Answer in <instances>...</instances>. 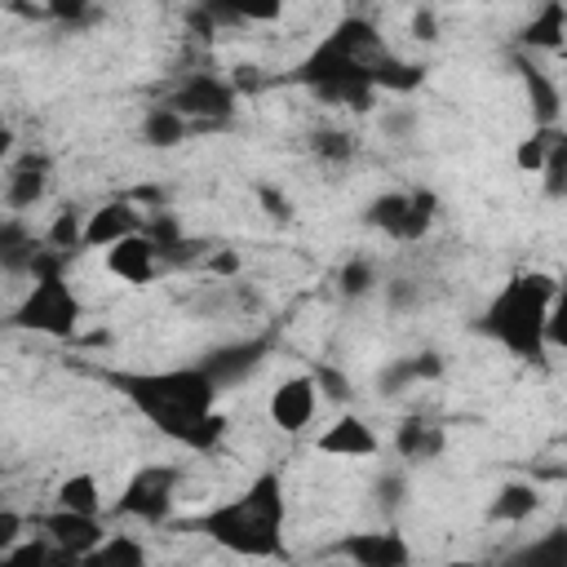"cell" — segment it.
<instances>
[{
	"label": "cell",
	"instance_id": "obj_1",
	"mask_svg": "<svg viewBox=\"0 0 567 567\" xmlns=\"http://www.w3.org/2000/svg\"><path fill=\"white\" fill-rule=\"evenodd\" d=\"M97 377L128 399L164 439L182 443L186 452H217L226 439V416L217 412L221 390L199 363L186 368H97Z\"/></svg>",
	"mask_w": 567,
	"mask_h": 567
},
{
	"label": "cell",
	"instance_id": "obj_2",
	"mask_svg": "<svg viewBox=\"0 0 567 567\" xmlns=\"http://www.w3.org/2000/svg\"><path fill=\"white\" fill-rule=\"evenodd\" d=\"M385 40L381 31L363 18V13H346L297 66H292V84H301L315 102L323 106H341L354 115H368L377 106V80L372 66L385 58Z\"/></svg>",
	"mask_w": 567,
	"mask_h": 567
},
{
	"label": "cell",
	"instance_id": "obj_3",
	"mask_svg": "<svg viewBox=\"0 0 567 567\" xmlns=\"http://www.w3.org/2000/svg\"><path fill=\"white\" fill-rule=\"evenodd\" d=\"M284 523H288V501H284V478L275 470H261L244 492H235L230 501L213 505L199 514V532L221 545L235 558H288V540H284Z\"/></svg>",
	"mask_w": 567,
	"mask_h": 567
},
{
	"label": "cell",
	"instance_id": "obj_4",
	"mask_svg": "<svg viewBox=\"0 0 567 567\" xmlns=\"http://www.w3.org/2000/svg\"><path fill=\"white\" fill-rule=\"evenodd\" d=\"M558 275L545 270H514L478 310L474 332L501 346L518 363H545L549 354V306H554Z\"/></svg>",
	"mask_w": 567,
	"mask_h": 567
},
{
	"label": "cell",
	"instance_id": "obj_5",
	"mask_svg": "<svg viewBox=\"0 0 567 567\" xmlns=\"http://www.w3.org/2000/svg\"><path fill=\"white\" fill-rule=\"evenodd\" d=\"M164 106H173L190 128L208 133V128H226L239 111V93L230 84V75L217 71H182L164 84Z\"/></svg>",
	"mask_w": 567,
	"mask_h": 567
},
{
	"label": "cell",
	"instance_id": "obj_6",
	"mask_svg": "<svg viewBox=\"0 0 567 567\" xmlns=\"http://www.w3.org/2000/svg\"><path fill=\"white\" fill-rule=\"evenodd\" d=\"M80 319H84V306L71 292L66 275H49V279H35L27 288V297L9 315V328L40 332V337H53V341H75Z\"/></svg>",
	"mask_w": 567,
	"mask_h": 567
},
{
	"label": "cell",
	"instance_id": "obj_7",
	"mask_svg": "<svg viewBox=\"0 0 567 567\" xmlns=\"http://www.w3.org/2000/svg\"><path fill=\"white\" fill-rule=\"evenodd\" d=\"M439 195L430 186H408V190H381L363 204V226L394 239V244H421L434 221H439Z\"/></svg>",
	"mask_w": 567,
	"mask_h": 567
},
{
	"label": "cell",
	"instance_id": "obj_8",
	"mask_svg": "<svg viewBox=\"0 0 567 567\" xmlns=\"http://www.w3.org/2000/svg\"><path fill=\"white\" fill-rule=\"evenodd\" d=\"M182 487V465H142L128 474V483L120 487V496L111 501V518H128L142 527H159L173 514Z\"/></svg>",
	"mask_w": 567,
	"mask_h": 567
},
{
	"label": "cell",
	"instance_id": "obj_9",
	"mask_svg": "<svg viewBox=\"0 0 567 567\" xmlns=\"http://www.w3.org/2000/svg\"><path fill=\"white\" fill-rule=\"evenodd\" d=\"M49 182H53V155L44 146H27L13 159H4V208H9V217L31 213L49 195Z\"/></svg>",
	"mask_w": 567,
	"mask_h": 567
},
{
	"label": "cell",
	"instance_id": "obj_10",
	"mask_svg": "<svg viewBox=\"0 0 567 567\" xmlns=\"http://www.w3.org/2000/svg\"><path fill=\"white\" fill-rule=\"evenodd\" d=\"M270 350H275V337H270V332H252V337H239V341H226V346L204 350L199 368L213 377L217 390H230V385L248 381V377L270 359Z\"/></svg>",
	"mask_w": 567,
	"mask_h": 567
},
{
	"label": "cell",
	"instance_id": "obj_11",
	"mask_svg": "<svg viewBox=\"0 0 567 567\" xmlns=\"http://www.w3.org/2000/svg\"><path fill=\"white\" fill-rule=\"evenodd\" d=\"M337 554L350 567H412V545L408 536L390 523V527H372V532H350L337 540Z\"/></svg>",
	"mask_w": 567,
	"mask_h": 567
},
{
	"label": "cell",
	"instance_id": "obj_12",
	"mask_svg": "<svg viewBox=\"0 0 567 567\" xmlns=\"http://www.w3.org/2000/svg\"><path fill=\"white\" fill-rule=\"evenodd\" d=\"M315 408H319V385L310 372H297V377H284L275 390H270V425L284 430V434H301L310 421H315Z\"/></svg>",
	"mask_w": 567,
	"mask_h": 567
},
{
	"label": "cell",
	"instance_id": "obj_13",
	"mask_svg": "<svg viewBox=\"0 0 567 567\" xmlns=\"http://www.w3.org/2000/svg\"><path fill=\"white\" fill-rule=\"evenodd\" d=\"M509 62H514V71H518V80H523V97H527V111H532V128H554L558 115H563V89H558V80H554L540 62H532V53H523V49H514Z\"/></svg>",
	"mask_w": 567,
	"mask_h": 567
},
{
	"label": "cell",
	"instance_id": "obj_14",
	"mask_svg": "<svg viewBox=\"0 0 567 567\" xmlns=\"http://www.w3.org/2000/svg\"><path fill=\"white\" fill-rule=\"evenodd\" d=\"M146 226V213L124 195V199H106L89 213V226H84V248H115L133 235H142Z\"/></svg>",
	"mask_w": 567,
	"mask_h": 567
},
{
	"label": "cell",
	"instance_id": "obj_15",
	"mask_svg": "<svg viewBox=\"0 0 567 567\" xmlns=\"http://www.w3.org/2000/svg\"><path fill=\"white\" fill-rule=\"evenodd\" d=\"M35 527H40L44 540H53V545H62V549H71V554H80V558H89V554L106 540L102 518H93V514H71V509H58V505H53L49 514H40Z\"/></svg>",
	"mask_w": 567,
	"mask_h": 567
},
{
	"label": "cell",
	"instance_id": "obj_16",
	"mask_svg": "<svg viewBox=\"0 0 567 567\" xmlns=\"http://www.w3.org/2000/svg\"><path fill=\"white\" fill-rule=\"evenodd\" d=\"M315 447L323 452V456H346V461H368V456H377L381 452V439H377V430L359 416V412H341L319 439H315Z\"/></svg>",
	"mask_w": 567,
	"mask_h": 567
},
{
	"label": "cell",
	"instance_id": "obj_17",
	"mask_svg": "<svg viewBox=\"0 0 567 567\" xmlns=\"http://www.w3.org/2000/svg\"><path fill=\"white\" fill-rule=\"evenodd\" d=\"M394 456L403 465H434L443 452H447V430L425 421V416H403L394 425Z\"/></svg>",
	"mask_w": 567,
	"mask_h": 567
},
{
	"label": "cell",
	"instance_id": "obj_18",
	"mask_svg": "<svg viewBox=\"0 0 567 567\" xmlns=\"http://www.w3.org/2000/svg\"><path fill=\"white\" fill-rule=\"evenodd\" d=\"M106 270H111L115 279L133 284V288H146V284H155V279L164 275L159 252H155V244H151L146 235H133V239L106 248Z\"/></svg>",
	"mask_w": 567,
	"mask_h": 567
},
{
	"label": "cell",
	"instance_id": "obj_19",
	"mask_svg": "<svg viewBox=\"0 0 567 567\" xmlns=\"http://www.w3.org/2000/svg\"><path fill=\"white\" fill-rule=\"evenodd\" d=\"M44 248V235L27 226V217H4L0 221V270L9 279H31V266Z\"/></svg>",
	"mask_w": 567,
	"mask_h": 567
},
{
	"label": "cell",
	"instance_id": "obj_20",
	"mask_svg": "<svg viewBox=\"0 0 567 567\" xmlns=\"http://www.w3.org/2000/svg\"><path fill=\"white\" fill-rule=\"evenodd\" d=\"M563 44H567V4L563 0H549V4H540L523 22L518 49L523 53H563Z\"/></svg>",
	"mask_w": 567,
	"mask_h": 567
},
{
	"label": "cell",
	"instance_id": "obj_21",
	"mask_svg": "<svg viewBox=\"0 0 567 567\" xmlns=\"http://www.w3.org/2000/svg\"><path fill=\"white\" fill-rule=\"evenodd\" d=\"M501 567H567V523H549L540 536L514 545Z\"/></svg>",
	"mask_w": 567,
	"mask_h": 567
},
{
	"label": "cell",
	"instance_id": "obj_22",
	"mask_svg": "<svg viewBox=\"0 0 567 567\" xmlns=\"http://www.w3.org/2000/svg\"><path fill=\"white\" fill-rule=\"evenodd\" d=\"M137 137H142V146H151V151H173V146H182V142L190 137V124H186L173 106L155 102V106H146V111H142Z\"/></svg>",
	"mask_w": 567,
	"mask_h": 567
},
{
	"label": "cell",
	"instance_id": "obj_23",
	"mask_svg": "<svg viewBox=\"0 0 567 567\" xmlns=\"http://www.w3.org/2000/svg\"><path fill=\"white\" fill-rule=\"evenodd\" d=\"M536 509H540V492H536V483H527V478L501 483L496 496L487 501V518H492V523H527Z\"/></svg>",
	"mask_w": 567,
	"mask_h": 567
},
{
	"label": "cell",
	"instance_id": "obj_24",
	"mask_svg": "<svg viewBox=\"0 0 567 567\" xmlns=\"http://www.w3.org/2000/svg\"><path fill=\"white\" fill-rule=\"evenodd\" d=\"M306 151H310L319 164H328V168H346V164H354V155H359V137H354L350 128H341V124H319V128L306 137Z\"/></svg>",
	"mask_w": 567,
	"mask_h": 567
},
{
	"label": "cell",
	"instance_id": "obj_25",
	"mask_svg": "<svg viewBox=\"0 0 567 567\" xmlns=\"http://www.w3.org/2000/svg\"><path fill=\"white\" fill-rule=\"evenodd\" d=\"M372 80H377V93H390V97H408L425 84V66L421 62H408L399 53H385L377 66H372Z\"/></svg>",
	"mask_w": 567,
	"mask_h": 567
},
{
	"label": "cell",
	"instance_id": "obj_26",
	"mask_svg": "<svg viewBox=\"0 0 567 567\" xmlns=\"http://www.w3.org/2000/svg\"><path fill=\"white\" fill-rule=\"evenodd\" d=\"M332 284H337V292H341L346 301H363V297H372V292H377L385 279H381V270H377V261H372V257L350 252V257L337 266Z\"/></svg>",
	"mask_w": 567,
	"mask_h": 567
},
{
	"label": "cell",
	"instance_id": "obj_27",
	"mask_svg": "<svg viewBox=\"0 0 567 567\" xmlns=\"http://www.w3.org/2000/svg\"><path fill=\"white\" fill-rule=\"evenodd\" d=\"M53 505L58 509H71V514H102V483H97V474H89V470H80V474H66L62 483H58V492H53Z\"/></svg>",
	"mask_w": 567,
	"mask_h": 567
},
{
	"label": "cell",
	"instance_id": "obj_28",
	"mask_svg": "<svg viewBox=\"0 0 567 567\" xmlns=\"http://www.w3.org/2000/svg\"><path fill=\"white\" fill-rule=\"evenodd\" d=\"M84 226H89V213L80 204H62L53 213V221L44 226V244L66 252V257H80L84 252Z\"/></svg>",
	"mask_w": 567,
	"mask_h": 567
},
{
	"label": "cell",
	"instance_id": "obj_29",
	"mask_svg": "<svg viewBox=\"0 0 567 567\" xmlns=\"http://www.w3.org/2000/svg\"><path fill=\"white\" fill-rule=\"evenodd\" d=\"M84 567H151V554H146V545H142L137 536L111 532V536L84 558Z\"/></svg>",
	"mask_w": 567,
	"mask_h": 567
},
{
	"label": "cell",
	"instance_id": "obj_30",
	"mask_svg": "<svg viewBox=\"0 0 567 567\" xmlns=\"http://www.w3.org/2000/svg\"><path fill=\"white\" fill-rule=\"evenodd\" d=\"M408 470L403 465H390V470H381L377 474V483H372V505L385 514V518H399L403 514V505H408Z\"/></svg>",
	"mask_w": 567,
	"mask_h": 567
},
{
	"label": "cell",
	"instance_id": "obj_31",
	"mask_svg": "<svg viewBox=\"0 0 567 567\" xmlns=\"http://www.w3.org/2000/svg\"><path fill=\"white\" fill-rule=\"evenodd\" d=\"M381 297H385V310L390 315H412L425 306V279L416 275H394L381 284Z\"/></svg>",
	"mask_w": 567,
	"mask_h": 567
},
{
	"label": "cell",
	"instance_id": "obj_32",
	"mask_svg": "<svg viewBox=\"0 0 567 567\" xmlns=\"http://www.w3.org/2000/svg\"><path fill=\"white\" fill-rule=\"evenodd\" d=\"M558 128H563V124H554V128H532V133L514 146V168H518V173H545V159H549V146H554Z\"/></svg>",
	"mask_w": 567,
	"mask_h": 567
},
{
	"label": "cell",
	"instance_id": "obj_33",
	"mask_svg": "<svg viewBox=\"0 0 567 567\" xmlns=\"http://www.w3.org/2000/svg\"><path fill=\"white\" fill-rule=\"evenodd\" d=\"M540 182H545V195H549V199H567V128H558Z\"/></svg>",
	"mask_w": 567,
	"mask_h": 567
},
{
	"label": "cell",
	"instance_id": "obj_34",
	"mask_svg": "<svg viewBox=\"0 0 567 567\" xmlns=\"http://www.w3.org/2000/svg\"><path fill=\"white\" fill-rule=\"evenodd\" d=\"M421 381H416V368H412V354H399V359H390L381 372H377V390L385 394V399H394V394H408V390H416Z\"/></svg>",
	"mask_w": 567,
	"mask_h": 567
},
{
	"label": "cell",
	"instance_id": "obj_35",
	"mask_svg": "<svg viewBox=\"0 0 567 567\" xmlns=\"http://www.w3.org/2000/svg\"><path fill=\"white\" fill-rule=\"evenodd\" d=\"M310 377H315V385H319V399L341 403V408L354 399V381H350L337 363H315V372H310Z\"/></svg>",
	"mask_w": 567,
	"mask_h": 567
},
{
	"label": "cell",
	"instance_id": "obj_36",
	"mask_svg": "<svg viewBox=\"0 0 567 567\" xmlns=\"http://www.w3.org/2000/svg\"><path fill=\"white\" fill-rule=\"evenodd\" d=\"M0 567H49V540L44 536H27L13 549L0 554Z\"/></svg>",
	"mask_w": 567,
	"mask_h": 567
},
{
	"label": "cell",
	"instance_id": "obj_37",
	"mask_svg": "<svg viewBox=\"0 0 567 567\" xmlns=\"http://www.w3.org/2000/svg\"><path fill=\"white\" fill-rule=\"evenodd\" d=\"M549 350H563L567 354V270L558 275L554 306H549Z\"/></svg>",
	"mask_w": 567,
	"mask_h": 567
},
{
	"label": "cell",
	"instance_id": "obj_38",
	"mask_svg": "<svg viewBox=\"0 0 567 567\" xmlns=\"http://www.w3.org/2000/svg\"><path fill=\"white\" fill-rule=\"evenodd\" d=\"M412 128H416V111H412V106H390V111L381 115V133H385L390 142H408Z\"/></svg>",
	"mask_w": 567,
	"mask_h": 567
},
{
	"label": "cell",
	"instance_id": "obj_39",
	"mask_svg": "<svg viewBox=\"0 0 567 567\" xmlns=\"http://www.w3.org/2000/svg\"><path fill=\"white\" fill-rule=\"evenodd\" d=\"M408 31H412V40L434 44V40H439V9H434V4H416L412 18H408Z\"/></svg>",
	"mask_w": 567,
	"mask_h": 567
},
{
	"label": "cell",
	"instance_id": "obj_40",
	"mask_svg": "<svg viewBox=\"0 0 567 567\" xmlns=\"http://www.w3.org/2000/svg\"><path fill=\"white\" fill-rule=\"evenodd\" d=\"M257 204L266 208V217H270V221H292V199H288L279 186L261 182V186H257Z\"/></svg>",
	"mask_w": 567,
	"mask_h": 567
},
{
	"label": "cell",
	"instance_id": "obj_41",
	"mask_svg": "<svg viewBox=\"0 0 567 567\" xmlns=\"http://www.w3.org/2000/svg\"><path fill=\"white\" fill-rule=\"evenodd\" d=\"M89 18H93V9H89L84 0H49V22L80 27V22H89Z\"/></svg>",
	"mask_w": 567,
	"mask_h": 567
},
{
	"label": "cell",
	"instance_id": "obj_42",
	"mask_svg": "<svg viewBox=\"0 0 567 567\" xmlns=\"http://www.w3.org/2000/svg\"><path fill=\"white\" fill-rule=\"evenodd\" d=\"M412 368H416V381L421 385H430V381H439L447 372V363H443L439 350H412Z\"/></svg>",
	"mask_w": 567,
	"mask_h": 567
},
{
	"label": "cell",
	"instance_id": "obj_43",
	"mask_svg": "<svg viewBox=\"0 0 567 567\" xmlns=\"http://www.w3.org/2000/svg\"><path fill=\"white\" fill-rule=\"evenodd\" d=\"M22 527H27V518H22V509H13V505H4V509H0V554H4V549H13L18 540H27V536H22Z\"/></svg>",
	"mask_w": 567,
	"mask_h": 567
},
{
	"label": "cell",
	"instance_id": "obj_44",
	"mask_svg": "<svg viewBox=\"0 0 567 567\" xmlns=\"http://www.w3.org/2000/svg\"><path fill=\"white\" fill-rule=\"evenodd\" d=\"M204 270H208L213 279H226V284H230V279L239 275V252H230V248H213V257L204 261Z\"/></svg>",
	"mask_w": 567,
	"mask_h": 567
},
{
	"label": "cell",
	"instance_id": "obj_45",
	"mask_svg": "<svg viewBox=\"0 0 567 567\" xmlns=\"http://www.w3.org/2000/svg\"><path fill=\"white\" fill-rule=\"evenodd\" d=\"M235 9H239L244 22H275V18H284V4H279V0H266V4L244 0V4H235Z\"/></svg>",
	"mask_w": 567,
	"mask_h": 567
},
{
	"label": "cell",
	"instance_id": "obj_46",
	"mask_svg": "<svg viewBox=\"0 0 567 567\" xmlns=\"http://www.w3.org/2000/svg\"><path fill=\"white\" fill-rule=\"evenodd\" d=\"M230 84H235V93L244 97V93H257V89L266 84V75H261V66H252V62H244V66H235V75H230Z\"/></svg>",
	"mask_w": 567,
	"mask_h": 567
},
{
	"label": "cell",
	"instance_id": "obj_47",
	"mask_svg": "<svg viewBox=\"0 0 567 567\" xmlns=\"http://www.w3.org/2000/svg\"><path fill=\"white\" fill-rule=\"evenodd\" d=\"M443 567H478V563H470V558H452V563H443Z\"/></svg>",
	"mask_w": 567,
	"mask_h": 567
},
{
	"label": "cell",
	"instance_id": "obj_48",
	"mask_svg": "<svg viewBox=\"0 0 567 567\" xmlns=\"http://www.w3.org/2000/svg\"><path fill=\"white\" fill-rule=\"evenodd\" d=\"M563 53H567V44H563Z\"/></svg>",
	"mask_w": 567,
	"mask_h": 567
},
{
	"label": "cell",
	"instance_id": "obj_49",
	"mask_svg": "<svg viewBox=\"0 0 567 567\" xmlns=\"http://www.w3.org/2000/svg\"><path fill=\"white\" fill-rule=\"evenodd\" d=\"M496 567H501V563H496Z\"/></svg>",
	"mask_w": 567,
	"mask_h": 567
}]
</instances>
